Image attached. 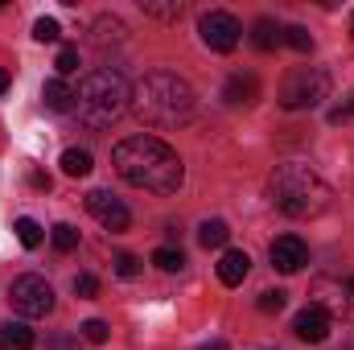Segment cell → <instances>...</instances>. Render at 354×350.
<instances>
[{
	"label": "cell",
	"instance_id": "8fae6325",
	"mask_svg": "<svg viewBox=\"0 0 354 350\" xmlns=\"http://www.w3.org/2000/svg\"><path fill=\"white\" fill-rule=\"evenodd\" d=\"M248 272H252V256L248 252H239V248H231V252H223V260H218V280L223 284H243L248 280Z\"/></svg>",
	"mask_w": 354,
	"mask_h": 350
},
{
	"label": "cell",
	"instance_id": "4316f807",
	"mask_svg": "<svg viewBox=\"0 0 354 350\" xmlns=\"http://www.w3.org/2000/svg\"><path fill=\"white\" fill-rule=\"evenodd\" d=\"M284 301H288V293H280V288H268V293H260V313H280L284 309Z\"/></svg>",
	"mask_w": 354,
	"mask_h": 350
},
{
	"label": "cell",
	"instance_id": "f546056e",
	"mask_svg": "<svg viewBox=\"0 0 354 350\" xmlns=\"http://www.w3.org/2000/svg\"><path fill=\"white\" fill-rule=\"evenodd\" d=\"M115 272H120V276H136V272H140V260L124 252V256H115Z\"/></svg>",
	"mask_w": 354,
	"mask_h": 350
},
{
	"label": "cell",
	"instance_id": "6da1fadb",
	"mask_svg": "<svg viewBox=\"0 0 354 350\" xmlns=\"http://www.w3.org/2000/svg\"><path fill=\"white\" fill-rule=\"evenodd\" d=\"M111 165L128 185L153 190V194H177V185L185 177L181 157L157 136H128V140H120L111 149Z\"/></svg>",
	"mask_w": 354,
	"mask_h": 350
},
{
	"label": "cell",
	"instance_id": "ffe728a7",
	"mask_svg": "<svg viewBox=\"0 0 354 350\" xmlns=\"http://www.w3.org/2000/svg\"><path fill=\"white\" fill-rule=\"evenodd\" d=\"M17 239L25 243V248H41V239H46V231H41V223L37 219H17Z\"/></svg>",
	"mask_w": 354,
	"mask_h": 350
},
{
	"label": "cell",
	"instance_id": "f1b7e54d",
	"mask_svg": "<svg viewBox=\"0 0 354 350\" xmlns=\"http://www.w3.org/2000/svg\"><path fill=\"white\" fill-rule=\"evenodd\" d=\"M75 293H79V297H95V293H99V280H95L91 272L75 276Z\"/></svg>",
	"mask_w": 354,
	"mask_h": 350
},
{
	"label": "cell",
	"instance_id": "5b68a950",
	"mask_svg": "<svg viewBox=\"0 0 354 350\" xmlns=\"http://www.w3.org/2000/svg\"><path fill=\"white\" fill-rule=\"evenodd\" d=\"M326 91H330V75H326V71L301 66V71H292V75L284 79V87H280V107H288V111L317 107V103L326 99Z\"/></svg>",
	"mask_w": 354,
	"mask_h": 350
},
{
	"label": "cell",
	"instance_id": "d6a6232c",
	"mask_svg": "<svg viewBox=\"0 0 354 350\" xmlns=\"http://www.w3.org/2000/svg\"><path fill=\"white\" fill-rule=\"evenodd\" d=\"M202 350H231V347H227V342H206Z\"/></svg>",
	"mask_w": 354,
	"mask_h": 350
},
{
	"label": "cell",
	"instance_id": "d6986e66",
	"mask_svg": "<svg viewBox=\"0 0 354 350\" xmlns=\"http://www.w3.org/2000/svg\"><path fill=\"white\" fill-rule=\"evenodd\" d=\"M62 174L66 177H87L91 174V153L87 149H66V153H62Z\"/></svg>",
	"mask_w": 354,
	"mask_h": 350
},
{
	"label": "cell",
	"instance_id": "9c48e42d",
	"mask_svg": "<svg viewBox=\"0 0 354 350\" xmlns=\"http://www.w3.org/2000/svg\"><path fill=\"white\" fill-rule=\"evenodd\" d=\"M330 326H334V322H330V309L317 305V301L305 305V309L297 313V322H292V330H297L301 342H326V338H330Z\"/></svg>",
	"mask_w": 354,
	"mask_h": 350
},
{
	"label": "cell",
	"instance_id": "277c9868",
	"mask_svg": "<svg viewBox=\"0 0 354 350\" xmlns=\"http://www.w3.org/2000/svg\"><path fill=\"white\" fill-rule=\"evenodd\" d=\"M128 99H132V87L124 83V75L111 71V66H99L75 91V116L87 128H111L124 116Z\"/></svg>",
	"mask_w": 354,
	"mask_h": 350
},
{
	"label": "cell",
	"instance_id": "ac0fdd59",
	"mask_svg": "<svg viewBox=\"0 0 354 350\" xmlns=\"http://www.w3.org/2000/svg\"><path fill=\"white\" fill-rule=\"evenodd\" d=\"M140 12L145 17H157V21H177L185 12L181 0H140Z\"/></svg>",
	"mask_w": 354,
	"mask_h": 350
},
{
	"label": "cell",
	"instance_id": "4dcf8cb0",
	"mask_svg": "<svg viewBox=\"0 0 354 350\" xmlns=\"http://www.w3.org/2000/svg\"><path fill=\"white\" fill-rule=\"evenodd\" d=\"M46 350H79V342H75V338H66V334H54V338L46 342Z\"/></svg>",
	"mask_w": 354,
	"mask_h": 350
},
{
	"label": "cell",
	"instance_id": "d4e9b609",
	"mask_svg": "<svg viewBox=\"0 0 354 350\" xmlns=\"http://www.w3.org/2000/svg\"><path fill=\"white\" fill-rule=\"evenodd\" d=\"M153 264H157L161 272H177V268L185 264V256H181L177 248H157V252H153Z\"/></svg>",
	"mask_w": 354,
	"mask_h": 350
},
{
	"label": "cell",
	"instance_id": "2e32d148",
	"mask_svg": "<svg viewBox=\"0 0 354 350\" xmlns=\"http://www.w3.org/2000/svg\"><path fill=\"white\" fill-rule=\"evenodd\" d=\"M124 21L120 17H111V12H103V17H95V25H91V37H95V46H107V42H124Z\"/></svg>",
	"mask_w": 354,
	"mask_h": 350
},
{
	"label": "cell",
	"instance_id": "e0dca14e",
	"mask_svg": "<svg viewBox=\"0 0 354 350\" xmlns=\"http://www.w3.org/2000/svg\"><path fill=\"white\" fill-rule=\"evenodd\" d=\"M227 239H231V227H227L223 219H206V223L198 227V243H202L206 252H210V248H223Z\"/></svg>",
	"mask_w": 354,
	"mask_h": 350
},
{
	"label": "cell",
	"instance_id": "7402d4cb",
	"mask_svg": "<svg viewBox=\"0 0 354 350\" xmlns=\"http://www.w3.org/2000/svg\"><path fill=\"white\" fill-rule=\"evenodd\" d=\"M50 239H54L58 252H75V248H79V231H75L71 223H58V227L50 231Z\"/></svg>",
	"mask_w": 354,
	"mask_h": 350
},
{
	"label": "cell",
	"instance_id": "30bf717a",
	"mask_svg": "<svg viewBox=\"0 0 354 350\" xmlns=\"http://www.w3.org/2000/svg\"><path fill=\"white\" fill-rule=\"evenodd\" d=\"M268 256L276 264V272H301L305 264H309V248L297 239V235H280V239H272V248H268Z\"/></svg>",
	"mask_w": 354,
	"mask_h": 350
},
{
	"label": "cell",
	"instance_id": "1f68e13d",
	"mask_svg": "<svg viewBox=\"0 0 354 350\" xmlns=\"http://www.w3.org/2000/svg\"><path fill=\"white\" fill-rule=\"evenodd\" d=\"M4 91H8V71L0 66V95H4Z\"/></svg>",
	"mask_w": 354,
	"mask_h": 350
},
{
	"label": "cell",
	"instance_id": "7a4b0ae2",
	"mask_svg": "<svg viewBox=\"0 0 354 350\" xmlns=\"http://www.w3.org/2000/svg\"><path fill=\"white\" fill-rule=\"evenodd\" d=\"M194 87L174 75V71H149L136 87H132V99H128V107L145 120V124H153V128H177V124H185L189 116H194Z\"/></svg>",
	"mask_w": 354,
	"mask_h": 350
},
{
	"label": "cell",
	"instance_id": "44dd1931",
	"mask_svg": "<svg viewBox=\"0 0 354 350\" xmlns=\"http://www.w3.org/2000/svg\"><path fill=\"white\" fill-rule=\"evenodd\" d=\"M284 46H292L297 54H309V50H313V37H309L305 25H288V29H284Z\"/></svg>",
	"mask_w": 354,
	"mask_h": 350
},
{
	"label": "cell",
	"instance_id": "cb8c5ba5",
	"mask_svg": "<svg viewBox=\"0 0 354 350\" xmlns=\"http://www.w3.org/2000/svg\"><path fill=\"white\" fill-rule=\"evenodd\" d=\"M54 71H58V79L75 75V71H79V50H75V46H62V50H58V62H54Z\"/></svg>",
	"mask_w": 354,
	"mask_h": 350
},
{
	"label": "cell",
	"instance_id": "8992f818",
	"mask_svg": "<svg viewBox=\"0 0 354 350\" xmlns=\"http://www.w3.org/2000/svg\"><path fill=\"white\" fill-rule=\"evenodd\" d=\"M8 301H12V309L21 317H46V313H54V288H50V280L33 276V272H25V276L12 280Z\"/></svg>",
	"mask_w": 354,
	"mask_h": 350
},
{
	"label": "cell",
	"instance_id": "52a82bcc",
	"mask_svg": "<svg viewBox=\"0 0 354 350\" xmlns=\"http://www.w3.org/2000/svg\"><path fill=\"white\" fill-rule=\"evenodd\" d=\"M198 33H202V42H206L214 54H231V50L239 46V33H243V25H239L231 12L214 8V12H206V17L198 21Z\"/></svg>",
	"mask_w": 354,
	"mask_h": 350
},
{
	"label": "cell",
	"instance_id": "7c38bea8",
	"mask_svg": "<svg viewBox=\"0 0 354 350\" xmlns=\"http://www.w3.org/2000/svg\"><path fill=\"white\" fill-rule=\"evenodd\" d=\"M223 99H227L231 107H248V103H256V99H260V83H256V75H231L227 87H223Z\"/></svg>",
	"mask_w": 354,
	"mask_h": 350
},
{
	"label": "cell",
	"instance_id": "83f0119b",
	"mask_svg": "<svg viewBox=\"0 0 354 350\" xmlns=\"http://www.w3.org/2000/svg\"><path fill=\"white\" fill-rule=\"evenodd\" d=\"M351 120H354V95H346V103H338L330 111V124H351Z\"/></svg>",
	"mask_w": 354,
	"mask_h": 350
},
{
	"label": "cell",
	"instance_id": "ba28073f",
	"mask_svg": "<svg viewBox=\"0 0 354 350\" xmlns=\"http://www.w3.org/2000/svg\"><path fill=\"white\" fill-rule=\"evenodd\" d=\"M87 210L107 227V231H128V223H132L128 206H124L115 194H107V190H91L87 194Z\"/></svg>",
	"mask_w": 354,
	"mask_h": 350
},
{
	"label": "cell",
	"instance_id": "5bb4252c",
	"mask_svg": "<svg viewBox=\"0 0 354 350\" xmlns=\"http://www.w3.org/2000/svg\"><path fill=\"white\" fill-rule=\"evenodd\" d=\"M33 330L25 322H4L0 326V350H33Z\"/></svg>",
	"mask_w": 354,
	"mask_h": 350
},
{
	"label": "cell",
	"instance_id": "4fadbf2b",
	"mask_svg": "<svg viewBox=\"0 0 354 350\" xmlns=\"http://www.w3.org/2000/svg\"><path fill=\"white\" fill-rule=\"evenodd\" d=\"M41 99H46V107L50 111H75V91L66 87V79H46V87H41Z\"/></svg>",
	"mask_w": 354,
	"mask_h": 350
},
{
	"label": "cell",
	"instance_id": "3957f363",
	"mask_svg": "<svg viewBox=\"0 0 354 350\" xmlns=\"http://www.w3.org/2000/svg\"><path fill=\"white\" fill-rule=\"evenodd\" d=\"M268 198L288 219H313L330 206V185L309 165L288 161V165H276V174L268 177Z\"/></svg>",
	"mask_w": 354,
	"mask_h": 350
},
{
	"label": "cell",
	"instance_id": "603a6c76",
	"mask_svg": "<svg viewBox=\"0 0 354 350\" xmlns=\"http://www.w3.org/2000/svg\"><path fill=\"white\" fill-rule=\"evenodd\" d=\"M83 338L95 342V347H103V342L111 338V326H107L103 317H91V322H83Z\"/></svg>",
	"mask_w": 354,
	"mask_h": 350
},
{
	"label": "cell",
	"instance_id": "836d02e7",
	"mask_svg": "<svg viewBox=\"0 0 354 350\" xmlns=\"http://www.w3.org/2000/svg\"><path fill=\"white\" fill-rule=\"evenodd\" d=\"M351 37H354V17H351Z\"/></svg>",
	"mask_w": 354,
	"mask_h": 350
},
{
	"label": "cell",
	"instance_id": "9a60e30c",
	"mask_svg": "<svg viewBox=\"0 0 354 350\" xmlns=\"http://www.w3.org/2000/svg\"><path fill=\"white\" fill-rule=\"evenodd\" d=\"M280 42H284V29H280L272 17H260V21L252 25V46H256V50H264L268 54V50H276Z\"/></svg>",
	"mask_w": 354,
	"mask_h": 350
},
{
	"label": "cell",
	"instance_id": "484cf974",
	"mask_svg": "<svg viewBox=\"0 0 354 350\" xmlns=\"http://www.w3.org/2000/svg\"><path fill=\"white\" fill-rule=\"evenodd\" d=\"M58 33H62V29H58L54 17H37V21H33V37H37L41 46H46V42H58Z\"/></svg>",
	"mask_w": 354,
	"mask_h": 350
}]
</instances>
